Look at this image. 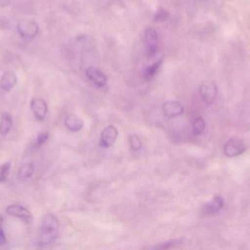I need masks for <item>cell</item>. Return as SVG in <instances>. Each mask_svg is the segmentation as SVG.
Returning a JSON list of instances; mask_svg holds the SVG:
<instances>
[{
  "mask_svg": "<svg viewBox=\"0 0 250 250\" xmlns=\"http://www.w3.org/2000/svg\"><path fill=\"white\" fill-rule=\"evenodd\" d=\"M163 113L168 117H175L183 114L185 108L178 101H170L164 103L163 105Z\"/></svg>",
  "mask_w": 250,
  "mask_h": 250,
  "instance_id": "cell-10",
  "label": "cell"
},
{
  "mask_svg": "<svg viewBox=\"0 0 250 250\" xmlns=\"http://www.w3.org/2000/svg\"><path fill=\"white\" fill-rule=\"evenodd\" d=\"M6 213L12 217H17L26 224H30L33 220L32 213L24 207L19 205H9L6 208Z\"/></svg>",
  "mask_w": 250,
  "mask_h": 250,
  "instance_id": "cell-6",
  "label": "cell"
},
{
  "mask_svg": "<svg viewBox=\"0 0 250 250\" xmlns=\"http://www.w3.org/2000/svg\"><path fill=\"white\" fill-rule=\"evenodd\" d=\"M182 241L181 239H177V240L169 241L165 243L160 244L157 246L154 247L153 249L157 250H166L170 249V248H173V247L178 246V245H182Z\"/></svg>",
  "mask_w": 250,
  "mask_h": 250,
  "instance_id": "cell-20",
  "label": "cell"
},
{
  "mask_svg": "<svg viewBox=\"0 0 250 250\" xmlns=\"http://www.w3.org/2000/svg\"><path fill=\"white\" fill-rule=\"evenodd\" d=\"M39 30V26L35 21L23 19L18 23V32L22 38L26 41H32L36 38Z\"/></svg>",
  "mask_w": 250,
  "mask_h": 250,
  "instance_id": "cell-2",
  "label": "cell"
},
{
  "mask_svg": "<svg viewBox=\"0 0 250 250\" xmlns=\"http://www.w3.org/2000/svg\"><path fill=\"white\" fill-rule=\"evenodd\" d=\"M35 172V167L33 164H25L19 169L18 176L21 180L26 181L30 179Z\"/></svg>",
  "mask_w": 250,
  "mask_h": 250,
  "instance_id": "cell-15",
  "label": "cell"
},
{
  "mask_svg": "<svg viewBox=\"0 0 250 250\" xmlns=\"http://www.w3.org/2000/svg\"><path fill=\"white\" fill-rule=\"evenodd\" d=\"M246 146L243 141L238 138H232L226 142L224 147V154L228 157H235L243 154Z\"/></svg>",
  "mask_w": 250,
  "mask_h": 250,
  "instance_id": "cell-4",
  "label": "cell"
},
{
  "mask_svg": "<svg viewBox=\"0 0 250 250\" xmlns=\"http://www.w3.org/2000/svg\"><path fill=\"white\" fill-rule=\"evenodd\" d=\"M3 226V218L1 215H0V229H2Z\"/></svg>",
  "mask_w": 250,
  "mask_h": 250,
  "instance_id": "cell-23",
  "label": "cell"
},
{
  "mask_svg": "<svg viewBox=\"0 0 250 250\" xmlns=\"http://www.w3.org/2000/svg\"><path fill=\"white\" fill-rule=\"evenodd\" d=\"M60 223L54 214H48L42 219L40 228L39 242L46 246L54 243L59 236Z\"/></svg>",
  "mask_w": 250,
  "mask_h": 250,
  "instance_id": "cell-1",
  "label": "cell"
},
{
  "mask_svg": "<svg viewBox=\"0 0 250 250\" xmlns=\"http://www.w3.org/2000/svg\"><path fill=\"white\" fill-rule=\"evenodd\" d=\"M48 136H49V135H48V132L40 134L38 138H37L36 146H41L42 144L45 143L47 139H48Z\"/></svg>",
  "mask_w": 250,
  "mask_h": 250,
  "instance_id": "cell-22",
  "label": "cell"
},
{
  "mask_svg": "<svg viewBox=\"0 0 250 250\" xmlns=\"http://www.w3.org/2000/svg\"><path fill=\"white\" fill-rule=\"evenodd\" d=\"M64 125L71 132H79L83 128V121L79 116L70 114L66 117Z\"/></svg>",
  "mask_w": 250,
  "mask_h": 250,
  "instance_id": "cell-13",
  "label": "cell"
},
{
  "mask_svg": "<svg viewBox=\"0 0 250 250\" xmlns=\"http://www.w3.org/2000/svg\"><path fill=\"white\" fill-rule=\"evenodd\" d=\"M200 94L203 101L206 104H213L217 98V85L214 82H206L203 84L200 88Z\"/></svg>",
  "mask_w": 250,
  "mask_h": 250,
  "instance_id": "cell-7",
  "label": "cell"
},
{
  "mask_svg": "<svg viewBox=\"0 0 250 250\" xmlns=\"http://www.w3.org/2000/svg\"><path fill=\"white\" fill-rule=\"evenodd\" d=\"M145 44L148 57H154L158 49L159 38L157 31L153 28L146 29Z\"/></svg>",
  "mask_w": 250,
  "mask_h": 250,
  "instance_id": "cell-3",
  "label": "cell"
},
{
  "mask_svg": "<svg viewBox=\"0 0 250 250\" xmlns=\"http://www.w3.org/2000/svg\"><path fill=\"white\" fill-rule=\"evenodd\" d=\"M163 59H160L156 63H153L150 66L146 68L144 70V75L147 79H151L153 76H155L156 73L158 72L159 69L163 64Z\"/></svg>",
  "mask_w": 250,
  "mask_h": 250,
  "instance_id": "cell-16",
  "label": "cell"
},
{
  "mask_svg": "<svg viewBox=\"0 0 250 250\" xmlns=\"http://www.w3.org/2000/svg\"><path fill=\"white\" fill-rule=\"evenodd\" d=\"M206 123L203 117H197L192 125V131L195 135H200L205 130Z\"/></svg>",
  "mask_w": 250,
  "mask_h": 250,
  "instance_id": "cell-17",
  "label": "cell"
},
{
  "mask_svg": "<svg viewBox=\"0 0 250 250\" xmlns=\"http://www.w3.org/2000/svg\"><path fill=\"white\" fill-rule=\"evenodd\" d=\"M13 118L8 113H3L0 121V135L6 136L11 129Z\"/></svg>",
  "mask_w": 250,
  "mask_h": 250,
  "instance_id": "cell-14",
  "label": "cell"
},
{
  "mask_svg": "<svg viewBox=\"0 0 250 250\" xmlns=\"http://www.w3.org/2000/svg\"><path fill=\"white\" fill-rule=\"evenodd\" d=\"M169 17V13L166 11V10L163 8H160L158 11L156 13L155 16H154V19L157 22H163L167 20Z\"/></svg>",
  "mask_w": 250,
  "mask_h": 250,
  "instance_id": "cell-21",
  "label": "cell"
},
{
  "mask_svg": "<svg viewBox=\"0 0 250 250\" xmlns=\"http://www.w3.org/2000/svg\"><path fill=\"white\" fill-rule=\"evenodd\" d=\"M31 110L38 120H43L48 113V106L42 98H34L31 101Z\"/></svg>",
  "mask_w": 250,
  "mask_h": 250,
  "instance_id": "cell-9",
  "label": "cell"
},
{
  "mask_svg": "<svg viewBox=\"0 0 250 250\" xmlns=\"http://www.w3.org/2000/svg\"><path fill=\"white\" fill-rule=\"evenodd\" d=\"M129 143L131 149L133 151H138L142 148V142H141L139 136H137L136 135H131L129 136Z\"/></svg>",
  "mask_w": 250,
  "mask_h": 250,
  "instance_id": "cell-19",
  "label": "cell"
},
{
  "mask_svg": "<svg viewBox=\"0 0 250 250\" xmlns=\"http://www.w3.org/2000/svg\"><path fill=\"white\" fill-rule=\"evenodd\" d=\"M11 168V163H4L0 165V182H4L7 181Z\"/></svg>",
  "mask_w": 250,
  "mask_h": 250,
  "instance_id": "cell-18",
  "label": "cell"
},
{
  "mask_svg": "<svg viewBox=\"0 0 250 250\" xmlns=\"http://www.w3.org/2000/svg\"><path fill=\"white\" fill-rule=\"evenodd\" d=\"M86 75L92 83L99 88H104L107 85L108 79L106 76L97 68L89 67L86 69Z\"/></svg>",
  "mask_w": 250,
  "mask_h": 250,
  "instance_id": "cell-8",
  "label": "cell"
},
{
  "mask_svg": "<svg viewBox=\"0 0 250 250\" xmlns=\"http://www.w3.org/2000/svg\"><path fill=\"white\" fill-rule=\"evenodd\" d=\"M224 204L223 198L221 196L217 195L210 202L205 204L203 206V213L204 214H207V215H212V214H217L223 208Z\"/></svg>",
  "mask_w": 250,
  "mask_h": 250,
  "instance_id": "cell-11",
  "label": "cell"
},
{
  "mask_svg": "<svg viewBox=\"0 0 250 250\" xmlns=\"http://www.w3.org/2000/svg\"><path fill=\"white\" fill-rule=\"evenodd\" d=\"M17 83V77L16 74L11 71H7L3 73L0 79V87L2 91L10 92L14 88Z\"/></svg>",
  "mask_w": 250,
  "mask_h": 250,
  "instance_id": "cell-12",
  "label": "cell"
},
{
  "mask_svg": "<svg viewBox=\"0 0 250 250\" xmlns=\"http://www.w3.org/2000/svg\"><path fill=\"white\" fill-rule=\"evenodd\" d=\"M118 135V130L115 126H107L101 132V136H100V145L101 148H108L112 146L115 143Z\"/></svg>",
  "mask_w": 250,
  "mask_h": 250,
  "instance_id": "cell-5",
  "label": "cell"
}]
</instances>
